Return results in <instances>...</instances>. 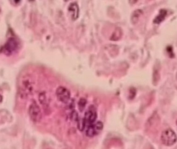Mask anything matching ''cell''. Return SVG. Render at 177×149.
<instances>
[{
  "instance_id": "1",
  "label": "cell",
  "mask_w": 177,
  "mask_h": 149,
  "mask_svg": "<svg viewBox=\"0 0 177 149\" xmlns=\"http://www.w3.org/2000/svg\"><path fill=\"white\" fill-rule=\"evenodd\" d=\"M33 83L30 77L26 76L20 82L19 86V94L22 99L27 98L33 92Z\"/></svg>"
},
{
  "instance_id": "2",
  "label": "cell",
  "mask_w": 177,
  "mask_h": 149,
  "mask_svg": "<svg viewBox=\"0 0 177 149\" xmlns=\"http://www.w3.org/2000/svg\"><path fill=\"white\" fill-rule=\"evenodd\" d=\"M19 41L15 37H10L2 47L0 52L6 56H11L16 53L19 49Z\"/></svg>"
},
{
  "instance_id": "3",
  "label": "cell",
  "mask_w": 177,
  "mask_h": 149,
  "mask_svg": "<svg viewBox=\"0 0 177 149\" xmlns=\"http://www.w3.org/2000/svg\"><path fill=\"white\" fill-rule=\"evenodd\" d=\"M177 135L171 129L165 130L162 134V142L166 146H170L173 145L177 141Z\"/></svg>"
},
{
  "instance_id": "4",
  "label": "cell",
  "mask_w": 177,
  "mask_h": 149,
  "mask_svg": "<svg viewBox=\"0 0 177 149\" xmlns=\"http://www.w3.org/2000/svg\"><path fill=\"white\" fill-rule=\"evenodd\" d=\"M28 114L31 119L34 122H38L42 118V114L39 106L36 102L31 104L28 108Z\"/></svg>"
},
{
  "instance_id": "5",
  "label": "cell",
  "mask_w": 177,
  "mask_h": 149,
  "mask_svg": "<svg viewBox=\"0 0 177 149\" xmlns=\"http://www.w3.org/2000/svg\"><path fill=\"white\" fill-rule=\"evenodd\" d=\"M56 95L58 99L63 103H67L71 98V93L65 87H59L56 90Z\"/></svg>"
},
{
  "instance_id": "6",
  "label": "cell",
  "mask_w": 177,
  "mask_h": 149,
  "mask_svg": "<svg viewBox=\"0 0 177 149\" xmlns=\"http://www.w3.org/2000/svg\"><path fill=\"white\" fill-rule=\"evenodd\" d=\"M97 118V114L94 108H90L85 113V118L83 120L85 122V125L88 124V125L93 124Z\"/></svg>"
},
{
  "instance_id": "7",
  "label": "cell",
  "mask_w": 177,
  "mask_h": 149,
  "mask_svg": "<svg viewBox=\"0 0 177 149\" xmlns=\"http://www.w3.org/2000/svg\"><path fill=\"white\" fill-rule=\"evenodd\" d=\"M68 11L72 19L75 20L78 18L79 15V8L76 3L73 2L70 4L68 7Z\"/></svg>"
},
{
  "instance_id": "8",
  "label": "cell",
  "mask_w": 177,
  "mask_h": 149,
  "mask_svg": "<svg viewBox=\"0 0 177 149\" xmlns=\"http://www.w3.org/2000/svg\"><path fill=\"white\" fill-rule=\"evenodd\" d=\"M167 11L165 9H162L159 11V14L156 16L154 19V23L156 24H159L161 23L165 19V17L166 16Z\"/></svg>"
},
{
  "instance_id": "9",
  "label": "cell",
  "mask_w": 177,
  "mask_h": 149,
  "mask_svg": "<svg viewBox=\"0 0 177 149\" xmlns=\"http://www.w3.org/2000/svg\"><path fill=\"white\" fill-rule=\"evenodd\" d=\"M122 35V31L121 29L119 28H115V30L114 31L113 33L112 34L110 39L112 41H116L120 39Z\"/></svg>"
},
{
  "instance_id": "10",
  "label": "cell",
  "mask_w": 177,
  "mask_h": 149,
  "mask_svg": "<svg viewBox=\"0 0 177 149\" xmlns=\"http://www.w3.org/2000/svg\"><path fill=\"white\" fill-rule=\"evenodd\" d=\"M142 14V10L140 9L135 10L132 15L131 21L132 23L134 24L136 23Z\"/></svg>"
},
{
  "instance_id": "11",
  "label": "cell",
  "mask_w": 177,
  "mask_h": 149,
  "mask_svg": "<svg viewBox=\"0 0 177 149\" xmlns=\"http://www.w3.org/2000/svg\"><path fill=\"white\" fill-rule=\"evenodd\" d=\"M85 134L87 136L89 137H94L95 135H96L93 124L88 125L87 130H86Z\"/></svg>"
},
{
  "instance_id": "12",
  "label": "cell",
  "mask_w": 177,
  "mask_h": 149,
  "mask_svg": "<svg viewBox=\"0 0 177 149\" xmlns=\"http://www.w3.org/2000/svg\"><path fill=\"white\" fill-rule=\"evenodd\" d=\"M39 101L40 103L43 106L46 107L47 106V99L45 93H42L39 94Z\"/></svg>"
},
{
  "instance_id": "13",
  "label": "cell",
  "mask_w": 177,
  "mask_h": 149,
  "mask_svg": "<svg viewBox=\"0 0 177 149\" xmlns=\"http://www.w3.org/2000/svg\"><path fill=\"white\" fill-rule=\"evenodd\" d=\"M86 104H87V100L85 98H82L80 99L79 101L78 102V107L80 111H82L84 110Z\"/></svg>"
},
{
  "instance_id": "14",
  "label": "cell",
  "mask_w": 177,
  "mask_h": 149,
  "mask_svg": "<svg viewBox=\"0 0 177 149\" xmlns=\"http://www.w3.org/2000/svg\"><path fill=\"white\" fill-rule=\"evenodd\" d=\"M94 129H95V131L96 135H97L98 134L100 133V131H101L102 130H103V123L101 122V121H99V122L96 123L95 125H94Z\"/></svg>"
},
{
  "instance_id": "15",
  "label": "cell",
  "mask_w": 177,
  "mask_h": 149,
  "mask_svg": "<svg viewBox=\"0 0 177 149\" xmlns=\"http://www.w3.org/2000/svg\"><path fill=\"white\" fill-rule=\"evenodd\" d=\"M159 74L158 70H155L153 74V82L154 83H158V80H159Z\"/></svg>"
},
{
  "instance_id": "16",
  "label": "cell",
  "mask_w": 177,
  "mask_h": 149,
  "mask_svg": "<svg viewBox=\"0 0 177 149\" xmlns=\"http://www.w3.org/2000/svg\"><path fill=\"white\" fill-rule=\"evenodd\" d=\"M2 101H3V97H2V95L0 94V103L2 102Z\"/></svg>"
},
{
  "instance_id": "17",
  "label": "cell",
  "mask_w": 177,
  "mask_h": 149,
  "mask_svg": "<svg viewBox=\"0 0 177 149\" xmlns=\"http://www.w3.org/2000/svg\"><path fill=\"white\" fill-rule=\"evenodd\" d=\"M176 123H177V122H176Z\"/></svg>"
}]
</instances>
